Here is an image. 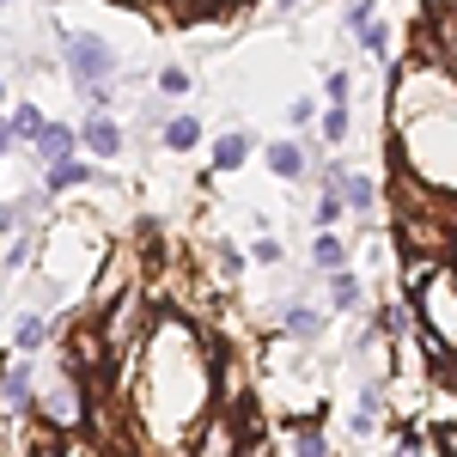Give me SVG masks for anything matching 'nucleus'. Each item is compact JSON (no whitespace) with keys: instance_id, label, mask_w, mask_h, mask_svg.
I'll return each instance as SVG.
<instances>
[{"instance_id":"obj_1","label":"nucleus","mask_w":457,"mask_h":457,"mask_svg":"<svg viewBox=\"0 0 457 457\" xmlns=\"http://www.w3.org/2000/svg\"><path fill=\"white\" fill-rule=\"evenodd\" d=\"M396 226H403V245L427 256V262H439V256H452L457 250V202L452 195H439V183H421V177H396Z\"/></svg>"},{"instance_id":"obj_2","label":"nucleus","mask_w":457,"mask_h":457,"mask_svg":"<svg viewBox=\"0 0 457 457\" xmlns=\"http://www.w3.org/2000/svg\"><path fill=\"white\" fill-rule=\"evenodd\" d=\"M415 317H421L433 372L457 378V269L452 262H433L421 281H415Z\"/></svg>"},{"instance_id":"obj_3","label":"nucleus","mask_w":457,"mask_h":457,"mask_svg":"<svg viewBox=\"0 0 457 457\" xmlns=\"http://www.w3.org/2000/svg\"><path fill=\"white\" fill-rule=\"evenodd\" d=\"M116 73H122V62H116V49H110L104 37H92V31L68 37V79H73V92H79L92 110H110Z\"/></svg>"},{"instance_id":"obj_4","label":"nucleus","mask_w":457,"mask_h":457,"mask_svg":"<svg viewBox=\"0 0 457 457\" xmlns=\"http://www.w3.org/2000/svg\"><path fill=\"white\" fill-rule=\"evenodd\" d=\"M323 189H336V195H342V208H353V213H372V208H378V183H372V177H360V171H342V165H323Z\"/></svg>"},{"instance_id":"obj_5","label":"nucleus","mask_w":457,"mask_h":457,"mask_svg":"<svg viewBox=\"0 0 457 457\" xmlns=\"http://www.w3.org/2000/svg\"><path fill=\"white\" fill-rule=\"evenodd\" d=\"M79 146H86L92 159H116V153H122V129H116V116H110V110H86Z\"/></svg>"},{"instance_id":"obj_6","label":"nucleus","mask_w":457,"mask_h":457,"mask_svg":"<svg viewBox=\"0 0 457 457\" xmlns=\"http://www.w3.org/2000/svg\"><path fill=\"white\" fill-rule=\"evenodd\" d=\"M37 366H12V372H0V403L12 409V415H25V409H37Z\"/></svg>"},{"instance_id":"obj_7","label":"nucleus","mask_w":457,"mask_h":457,"mask_svg":"<svg viewBox=\"0 0 457 457\" xmlns=\"http://www.w3.org/2000/svg\"><path fill=\"white\" fill-rule=\"evenodd\" d=\"M43 183H49V195L79 189V183H92V159H79V153H68V159H49V165H43Z\"/></svg>"},{"instance_id":"obj_8","label":"nucleus","mask_w":457,"mask_h":457,"mask_svg":"<svg viewBox=\"0 0 457 457\" xmlns=\"http://www.w3.org/2000/svg\"><path fill=\"white\" fill-rule=\"evenodd\" d=\"M262 159H269V171L281 177V183H299V177L312 171V165H305V146H299V141H269V153H262Z\"/></svg>"},{"instance_id":"obj_9","label":"nucleus","mask_w":457,"mask_h":457,"mask_svg":"<svg viewBox=\"0 0 457 457\" xmlns=\"http://www.w3.org/2000/svg\"><path fill=\"white\" fill-rule=\"evenodd\" d=\"M281 329L293 336V342H317V336H323V312L305 305V299H293V305L281 312Z\"/></svg>"},{"instance_id":"obj_10","label":"nucleus","mask_w":457,"mask_h":457,"mask_svg":"<svg viewBox=\"0 0 457 457\" xmlns=\"http://www.w3.org/2000/svg\"><path fill=\"white\" fill-rule=\"evenodd\" d=\"M37 153H43V165H49V159H68V153H79V135H73L68 122H43V135H37Z\"/></svg>"},{"instance_id":"obj_11","label":"nucleus","mask_w":457,"mask_h":457,"mask_svg":"<svg viewBox=\"0 0 457 457\" xmlns=\"http://www.w3.org/2000/svg\"><path fill=\"white\" fill-rule=\"evenodd\" d=\"M360 299H366L360 275H348V269H329V312H360Z\"/></svg>"},{"instance_id":"obj_12","label":"nucleus","mask_w":457,"mask_h":457,"mask_svg":"<svg viewBox=\"0 0 457 457\" xmlns=\"http://www.w3.org/2000/svg\"><path fill=\"white\" fill-rule=\"evenodd\" d=\"M250 135H220V141H213V171H238V165H245L250 159Z\"/></svg>"},{"instance_id":"obj_13","label":"nucleus","mask_w":457,"mask_h":457,"mask_svg":"<svg viewBox=\"0 0 457 457\" xmlns=\"http://www.w3.org/2000/svg\"><path fill=\"white\" fill-rule=\"evenodd\" d=\"M385 415V385H366L360 390V409H353V433H372Z\"/></svg>"},{"instance_id":"obj_14","label":"nucleus","mask_w":457,"mask_h":457,"mask_svg":"<svg viewBox=\"0 0 457 457\" xmlns=\"http://www.w3.org/2000/svg\"><path fill=\"white\" fill-rule=\"evenodd\" d=\"M281 439L293 445V452H305V457L323 452V427H317V421H287V427H281Z\"/></svg>"},{"instance_id":"obj_15","label":"nucleus","mask_w":457,"mask_h":457,"mask_svg":"<svg viewBox=\"0 0 457 457\" xmlns=\"http://www.w3.org/2000/svg\"><path fill=\"white\" fill-rule=\"evenodd\" d=\"M342 256H348V250H342V238H336V226H323V232H317V245H312V262H317V275H329V269H342Z\"/></svg>"},{"instance_id":"obj_16","label":"nucleus","mask_w":457,"mask_h":457,"mask_svg":"<svg viewBox=\"0 0 457 457\" xmlns=\"http://www.w3.org/2000/svg\"><path fill=\"white\" fill-rule=\"evenodd\" d=\"M195 135H202V122H195V116H189V110H183V116H171V122H165V146H171V153H189V146H195Z\"/></svg>"},{"instance_id":"obj_17","label":"nucleus","mask_w":457,"mask_h":457,"mask_svg":"<svg viewBox=\"0 0 457 457\" xmlns=\"http://www.w3.org/2000/svg\"><path fill=\"white\" fill-rule=\"evenodd\" d=\"M12 342H19V348H25V353H37V348H43V342H49V323H43V317H19V329H12Z\"/></svg>"},{"instance_id":"obj_18","label":"nucleus","mask_w":457,"mask_h":457,"mask_svg":"<svg viewBox=\"0 0 457 457\" xmlns=\"http://www.w3.org/2000/svg\"><path fill=\"white\" fill-rule=\"evenodd\" d=\"M43 122H49V116H43L37 104H19V110H12V135H19V141H31V146H37V135H43Z\"/></svg>"},{"instance_id":"obj_19","label":"nucleus","mask_w":457,"mask_h":457,"mask_svg":"<svg viewBox=\"0 0 457 457\" xmlns=\"http://www.w3.org/2000/svg\"><path fill=\"white\" fill-rule=\"evenodd\" d=\"M372 12H378L372 0H348V6H342V25H348V31L360 37V31H366V25H372Z\"/></svg>"},{"instance_id":"obj_20","label":"nucleus","mask_w":457,"mask_h":457,"mask_svg":"<svg viewBox=\"0 0 457 457\" xmlns=\"http://www.w3.org/2000/svg\"><path fill=\"white\" fill-rule=\"evenodd\" d=\"M342 135H348V104L323 110V141H329V146H342Z\"/></svg>"},{"instance_id":"obj_21","label":"nucleus","mask_w":457,"mask_h":457,"mask_svg":"<svg viewBox=\"0 0 457 457\" xmlns=\"http://www.w3.org/2000/svg\"><path fill=\"white\" fill-rule=\"evenodd\" d=\"M31 208H37V195H31V202H0V232H19Z\"/></svg>"},{"instance_id":"obj_22","label":"nucleus","mask_w":457,"mask_h":457,"mask_svg":"<svg viewBox=\"0 0 457 457\" xmlns=\"http://www.w3.org/2000/svg\"><path fill=\"white\" fill-rule=\"evenodd\" d=\"M312 213H317V226H336V220H342V195H336V189H323Z\"/></svg>"},{"instance_id":"obj_23","label":"nucleus","mask_w":457,"mask_h":457,"mask_svg":"<svg viewBox=\"0 0 457 457\" xmlns=\"http://www.w3.org/2000/svg\"><path fill=\"white\" fill-rule=\"evenodd\" d=\"M159 92H165V98H183V92H189V68H165L159 73Z\"/></svg>"},{"instance_id":"obj_24","label":"nucleus","mask_w":457,"mask_h":457,"mask_svg":"<svg viewBox=\"0 0 457 457\" xmlns=\"http://www.w3.org/2000/svg\"><path fill=\"white\" fill-rule=\"evenodd\" d=\"M323 92H329V104H348L353 79H348V73H329V79H323Z\"/></svg>"},{"instance_id":"obj_25","label":"nucleus","mask_w":457,"mask_h":457,"mask_svg":"<svg viewBox=\"0 0 457 457\" xmlns=\"http://www.w3.org/2000/svg\"><path fill=\"white\" fill-rule=\"evenodd\" d=\"M250 256H256L262 269H275V262H281V245H275V238H256V245H250Z\"/></svg>"},{"instance_id":"obj_26","label":"nucleus","mask_w":457,"mask_h":457,"mask_svg":"<svg viewBox=\"0 0 457 457\" xmlns=\"http://www.w3.org/2000/svg\"><path fill=\"white\" fill-rule=\"evenodd\" d=\"M396 445H403L409 457H421L427 452V433H421V427H403V433H396Z\"/></svg>"},{"instance_id":"obj_27","label":"nucleus","mask_w":457,"mask_h":457,"mask_svg":"<svg viewBox=\"0 0 457 457\" xmlns=\"http://www.w3.org/2000/svg\"><path fill=\"white\" fill-rule=\"evenodd\" d=\"M312 116H317V104H312V98H293V104H287V122H293V129H305Z\"/></svg>"},{"instance_id":"obj_28","label":"nucleus","mask_w":457,"mask_h":457,"mask_svg":"<svg viewBox=\"0 0 457 457\" xmlns=\"http://www.w3.org/2000/svg\"><path fill=\"white\" fill-rule=\"evenodd\" d=\"M360 43H366V49H372V55H385V25H378V19H372V25H366V31H360Z\"/></svg>"},{"instance_id":"obj_29","label":"nucleus","mask_w":457,"mask_h":457,"mask_svg":"<svg viewBox=\"0 0 457 457\" xmlns=\"http://www.w3.org/2000/svg\"><path fill=\"white\" fill-rule=\"evenodd\" d=\"M6 269H31V238H19V245L6 250Z\"/></svg>"},{"instance_id":"obj_30","label":"nucleus","mask_w":457,"mask_h":457,"mask_svg":"<svg viewBox=\"0 0 457 457\" xmlns=\"http://www.w3.org/2000/svg\"><path fill=\"white\" fill-rule=\"evenodd\" d=\"M238 269H245V256H238V250L226 245V250H220V275H238Z\"/></svg>"},{"instance_id":"obj_31","label":"nucleus","mask_w":457,"mask_h":457,"mask_svg":"<svg viewBox=\"0 0 457 457\" xmlns=\"http://www.w3.org/2000/svg\"><path fill=\"white\" fill-rule=\"evenodd\" d=\"M12 146H19V135H12V122H0V159H6Z\"/></svg>"},{"instance_id":"obj_32","label":"nucleus","mask_w":457,"mask_h":457,"mask_svg":"<svg viewBox=\"0 0 457 457\" xmlns=\"http://www.w3.org/2000/svg\"><path fill=\"white\" fill-rule=\"evenodd\" d=\"M439 445H452V452H457V427H439Z\"/></svg>"},{"instance_id":"obj_33","label":"nucleus","mask_w":457,"mask_h":457,"mask_svg":"<svg viewBox=\"0 0 457 457\" xmlns=\"http://www.w3.org/2000/svg\"><path fill=\"white\" fill-rule=\"evenodd\" d=\"M0 110H6V86H0Z\"/></svg>"},{"instance_id":"obj_34","label":"nucleus","mask_w":457,"mask_h":457,"mask_svg":"<svg viewBox=\"0 0 457 457\" xmlns=\"http://www.w3.org/2000/svg\"><path fill=\"white\" fill-rule=\"evenodd\" d=\"M116 6H135V0H116Z\"/></svg>"},{"instance_id":"obj_35","label":"nucleus","mask_w":457,"mask_h":457,"mask_svg":"<svg viewBox=\"0 0 457 457\" xmlns=\"http://www.w3.org/2000/svg\"><path fill=\"white\" fill-rule=\"evenodd\" d=\"M0 6H6V0H0Z\"/></svg>"}]
</instances>
